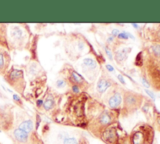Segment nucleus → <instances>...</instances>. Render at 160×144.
Masks as SVG:
<instances>
[{
    "mask_svg": "<svg viewBox=\"0 0 160 144\" xmlns=\"http://www.w3.org/2000/svg\"><path fill=\"white\" fill-rule=\"evenodd\" d=\"M54 105V101L52 98H50V97L47 98L43 103V107L46 111L50 110L51 108H52Z\"/></svg>",
    "mask_w": 160,
    "mask_h": 144,
    "instance_id": "obj_10",
    "label": "nucleus"
},
{
    "mask_svg": "<svg viewBox=\"0 0 160 144\" xmlns=\"http://www.w3.org/2000/svg\"><path fill=\"white\" fill-rule=\"evenodd\" d=\"M136 102V99L132 96H129L126 98V103L127 106H134Z\"/></svg>",
    "mask_w": 160,
    "mask_h": 144,
    "instance_id": "obj_14",
    "label": "nucleus"
},
{
    "mask_svg": "<svg viewBox=\"0 0 160 144\" xmlns=\"http://www.w3.org/2000/svg\"><path fill=\"white\" fill-rule=\"evenodd\" d=\"M102 138L108 144H115L118 141V134L114 128H109L102 133Z\"/></svg>",
    "mask_w": 160,
    "mask_h": 144,
    "instance_id": "obj_5",
    "label": "nucleus"
},
{
    "mask_svg": "<svg viewBox=\"0 0 160 144\" xmlns=\"http://www.w3.org/2000/svg\"><path fill=\"white\" fill-rule=\"evenodd\" d=\"M121 101H122V98L121 95L119 93H116L112 97L110 98L108 103L109 106L111 108H115L121 103Z\"/></svg>",
    "mask_w": 160,
    "mask_h": 144,
    "instance_id": "obj_8",
    "label": "nucleus"
},
{
    "mask_svg": "<svg viewBox=\"0 0 160 144\" xmlns=\"http://www.w3.org/2000/svg\"><path fill=\"white\" fill-rule=\"evenodd\" d=\"M41 118L40 115H38V114H36V123H35L36 130H38V128L39 127L40 124H41Z\"/></svg>",
    "mask_w": 160,
    "mask_h": 144,
    "instance_id": "obj_17",
    "label": "nucleus"
},
{
    "mask_svg": "<svg viewBox=\"0 0 160 144\" xmlns=\"http://www.w3.org/2000/svg\"><path fill=\"white\" fill-rule=\"evenodd\" d=\"M110 86V83L104 80H102L101 81H99V83H98V86H97V89L98 90L101 92L102 93L104 92L109 86Z\"/></svg>",
    "mask_w": 160,
    "mask_h": 144,
    "instance_id": "obj_9",
    "label": "nucleus"
},
{
    "mask_svg": "<svg viewBox=\"0 0 160 144\" xmlns=\"http://www.w3.org/2000/svg\"><path fill=\"white\" fill-rule=\"evenodd\" d=\"M118 80H119L121 83H125V81H124V78H123L122 76H121V75H118Z\"/></svg>",
    "mask_w": 160,
    "mask_h": 144,
    "instance_id": "obj_26",
    "label": "nucleus"
},
{
    "mask_svg": "<svg viewBox=\"0 0 160 144\" xmlns=\"http://www.w3.org/2000/svg\"><path fill=\"white\" fill-rule=\"evenodd\" d=\"M145 91H146V93L148 94V95H149V96H150V97L153 100H155V98H154V94L151 92V91H150L149 90H145Z\"/></svg>",
    "mask_w": 160,
    "mask_h": 144,
    "instance_id": "obj_23",
    "label": "nucleus"
},
{
    "mask_svg": "<svg viewBox=\"0 0 160 144\" xmlns=\"http://www.w3.org/2000/svg\"><path fill=\"white\" fill-rule=\"evenodd\" d=\"M4 79L18 93L23 94L26 88V81L24 76V72L22 69H18L12 66L4 75Z\"/></svg>",
    "mask_w": 160,
    "mask_h": 144,
    "instance_id": "obj_1",
    "label": "nucleus"
},
{
    "mask_svg": "<svg viewBox=\"0 0 160 144\" xmlns=\"http://www.w3.org/2000/svg\"><path fill=\"white\" fill-rule=\"evenodd\" d=\"M132 25H134V27H135V28H138V26H137V24H134V23H132Z\"/></svg>",
    "mask_w": 160,
    "mask_h": 144,
    "instance_id": "obj_33",
    "label": "nucleus"
},
{
    "mask_svg": "<svg viewBox=\"0 0 160 144\" xmlns=\"http://www.w3.org/2000/svg\"><path fill=\"white\" fill-rule=\"evenodd\" d=\"M154 52L160 56V46H155L153 47Z\"/></svg>",
    "mask_w": 160,
    "mask_h": 144,
    "instance_id": "obj_20",
    "label": "nucleus"
},
{
    "mask_svg": "<svg viewBox=\"0 0 160 144\" xmlns=\"http://www.w3.org/2000/svg\"><path fill=\"white\" fill-rule=\"evenodd\" d=\"M13 136L16 141L20 143L27 142L29 137V133L19 129L16 128L13 131Z\"/></svg>",
    "mask_w": 160,
    "mask_h": 144,
    "instance_id": "obj_6",
    "label": "nucleus"
},
{
    "mask_svg": "<svg viewBox=\"0 0 160 144\" xmlns=\"http://www.w3.org/2000/svg\"><path fill=\"white\" fill-rule=\"evenodd\" d=\"M118 38H122V39H128V35L126 34V33H121L119 34Z\"/></svg>",
    "mask_w": 160,
    "mask_h": 144,
    "instance_id": "obj_22",
    "label": "nucleus"
},
{
    "mask_svg": "<svg viewBox=\"0 0 160 144\" xmlns=\"http://www.w3.org/2000/svg\"><path fill=\"white\" fill-rule=\"evenodd\" d=\"M126 33V34H127V35H128V38H129V37H130V38H131V39H134V37H133V36H132V34H130V33Z\"/></svg>",
    "mask_w": 160,
    "mask_h": 144,
    "instance_id": "obj_30",
    "label": "nucleus"
},
{
    "mask_svg": "<svg viewBox=\"0 0 160 144\" xmlns=\"http://www.w3.org/2000/svg\"><path fill=\"white\" fill-rule=\"evenodd\" d=\"M83 63L85 65L91 68H94L96 67V63L95 61H94L91 58H85L83 60Z\"/></svg>",
    "mask_w": 160,
    "mask_h": 144,
    "instance_id": "obj_12",
    "label": "nucleus"
},
{
    "mask_svg": "<svg viewBox=\"0 0 160 144\" xmlns=\"http://www.w3.org/2000/svg\"><path fill=\"white\" fill-rule=\"evenodd\" d=\"M151 141L152 136L144 128L136 131L131 136L132 144H151Z\"/></svg>",
    "mask_w": 160,
    "mask_h": 144,
    "instance_id": "obj_2",
    "label": "nucleus"
},
{
    "mask_svg": "<svg viewBox=\"0 0 160 144\" xmlns=\"http://www.w3.org/2000/svg\"><path fill=\"white\" fill-rule=\"evenodd\" d=\"M34 128V124L33 121L31 120H26L23 121H22L18 126V128L28 133H29L31 132Z\"/></svg>",
    "mask_w": 160,
    "mask_h": 144,
    "instance_id": "obj_7",
    "label": "nucleus"
},
{
    "mask_svg": "<svg viewBox=\"0 0 160 144\" xmlns=\"http://www.w3.org/2000/svg\"><path fill=\"white\" fill-rule=\"evenodd\" d=\"M12 99L14 101V102L18 105L19 106H22V101L21 98L17 95V94H13L12 95Z\"/></svg>",
    "mask_w": 160,
    "mask_h": 144,
    "instance_id": "obj_15",
    "label": "nucleus"
},
{
    "mask_svg": "<svg viewBox=\"0 0 160 144\" xmlns=\"http://www.w3.org/2000/svg\"><path fill=\"white\" fill-rule=\"evenodd\" d=\"M99 122L102 125H108L111 122V117L108 114H103L99 118Z\"/></svg>",
    "mask_w": 160,
    "mask_h": 144,
    "instance_id": "obj_11",
    "label": "nucleus"
},
{
    "mask_svg": "<svg viewBox=\"0 0 160 144\" xmlns=\"http://www.w3.org/2000/svg\"><path fill=\"white\" fill-rule=\"evenodd\" d=\"M127 49V48L122 49V51H118L117 54H116V58L119 61H122L124 59L126 58V53H127V51H126Z\"/></svg>",
    "mask_w": 160,
    "mask_h": 144,
    "instance_id": "obj_13",
    "label": "nucleus"
},
{
    "mask_svg": "<svg viewBox=\"0 0 160 144\" xmlns=\"http://www.w3.org/2000/svg\"><path fill=\"white\" fill-rule=\"evenodd\" d=\"M80 144H88V143H87L86 141H81Z\"/></svg>",
    "mask_w": 160,
    "mask_h": 144,
    "instance_id": "obj_32",
    "label": "nucleus"
},
{
    "mask_svg": "<svg viewBox=\"0 0 160 144\" xmlns=\"http://www.w3.org/2000/svg\"><path fill=\"white\" fill-rule=\"evenodd\" d=\"M43 103H44V101L42 99H39L36 101V105L38 108L41 107V106L43 105Z\"/></svg>",
    "mask_w": 160,
    "mask_h": 144,
    "instance_id": "obj_21",
    "label": "nucleus"
},
{
    "mask_svg": "<svg viewBox=\"0 0 160 144\" xmlns=\"http://www.w3.org/2000/svg\"><path fill=\"white\" fill-rule=\"evenodd\" d=\"M1 133V130H0V133Z\"/></svg>",
    "mask_w": 160,
    "mask_h": 144,
    "instance_id": "obj_34",
    "label": "nucleus"
},
{
    "mask_svg": "<svg viewBox=\"0 0 160 144\" xmlns=\"http://www.w3.org/2000/svg\"><path fill=\"white\" fill-rule=\"evenodd\" d=\"M65 85V82L63 80H59L56 81V86L58 87V88H61L62 86H64Z\"/></svg>",
    "mask_w": 160,
    "mask_h": 144,
    "instance_id": "obj_19",
    "label": "nucleus"
},
{
    "mask_svg": "<svg viewBox=\"0 0 160 144\" xmlns=\"http://www.w3.org/2000/svg\"><path fill=\"white\" fill-rule=\"evenodd\" d=\"M118 33H119V30L116 29H113V30L112 31V35H114V36L118 35Z\"/></svg>",
    "mask_w": 160,
    "mask_h": 144,
    "instance_id": "obj_29",
    "label": "nucleus"
},
{
    "mask_svg": "<svg viewBox=\"0 0 160 144\" xmlns=\"http://www.w3.org/2000/svg\"><path fill=\"white\" fill-rule=\"evenodd\" d=\"M63 144H77V141L74 138H66L63 140Z\"/></svg>",
    "mask_w": 160,
    "mask_h": 144,
    "instance_id": "obj_16",
    "label": "nucleus"
},
{
    "mask_svg": "<svg viewBox=\"0 0 160 144\" xmlns=\"http://www.w3.org/2000/svg\"><path fill=\"white\" fill-rule=\"evenodd\" d=\"M10 38L11 40L15 43L21 44L26 36H25V31L21 26H13L10 30Z\"/></svg>",
    "mask_w": 160,
    "mask_h": 144,
    "instance_id": "obj_3",
    "label": "nucleus"
},
{
    "mask_svg": "<svg viewBox=\"0 0 160 144\" xmlns=\"http://www.w3.org/2000/svg\"><path fill=\"white\" fill-rule=\"evenodd\" d=\"M79 48H80V49H82V48H83V44H82V43H79Z\"/></svg>",
    "mask_w": 160,
    "mask_h": 144,
    "instance_id": "obj_31",
    "label": "nucleus"
},
{
    "mask_svg": "<svg viewBox=\"0 0 160 144\" xmlns=\"http://www.w3.org/2000/svg\"><path fill=\"white\" fill-rule=\"evenodd\" d=\"M10 55L4 48H0V74L4 75L8 71L11 62Z\"/></svg>",
    "mask_w": 160,
    "mask_h": 144,
    "instance_id": "obj_4",
    "label": "nucleus"
},
{
    "mask_svg": "<svg viewBox=\"0 0 160 144\" xmlns=\"http://www.w3.org/2000/svg\"><path fill=\"white\" fill-rule=\"evenodd\" d=\"M72 77H73L74 80L76 82H80L82 80V78L81 77V76L79 74H78L77 73H76L75 71H72Z\"/></svg>",
    "mask_w": 160,
    "mask_h": 144,
    "instance_id": "obj_18",
    "label": "nucleus"
},
{
    "mask_svg": "<svg viewBox=\"0 0 160 144\" xmlns=\"http://www.w3.org/2000/svg\"><path fill=\"white\" fill-rule=\"evenodd\" d=\"M141 82H142V83L143 84V85H144V86H146V87H148V88L149 86V83H148V81H147L146 80H144V78H141Z\"/></svg>",
    "mask_w": 160,
    "mask_h": 144,
    "instance_id": "obj_24",
    "label": "nucleus"
},
{
    "mask_svg": "<svg viewBox=\"0 0 160 144\" xmlns=\"http://www.w3.org/2000/svg\"><path fill=\"white\" fill-rule=\"evenodd\" d=\"M36 144H40V143H36Z\"/></svg>",
    "mask_w": 160,
    "mask_h": 144,
    "instance_id": "obj_35",
    "label": "nucleus"
},
{
    "mask_svg": "<svg viewBox=\"0 0 160 144\" xmlns=\"http://www.w3.org/2000/svg\"><path fill=\"white\" fill-rule=\"evenodd\" d=\"M106 68H107L109 71H112L114 70V68H113L112 66H111L110 64H107V65H106Z\"/></svg>",
    "mask_w": 160,
    "mask_h": 144,
    "instance_id": "obj_28",
    "label": "nucleus"
},
{
    "mask_svg": "<svg viewBox=\"0 0 160 144\" xmlns=\"http://www.w3.org/2000/svg\"><path fill=\"white\" fill-rule=\"evenodd\" d=\"M105 50H106V54H108V56H109V58L110 59H112V54H111V51H110L108 49H107V48H105Z\"/></svg>",
    "mask_w": 160,
    "mask_h": 144,
    "instance_id": "obj_25",
    "label": "nucleus"
},
{
    "mask_svg": "<svg viewBox=\"0 0 160 144\" xmlns=\"http://www.w3.org/2000/svg\"><path fill=\"white\" fill-rule=\"evenodd\" d=\"M72 91H73L74 92H75V93H78V92L79 91V88H78V86H76V85L73 86L72 87Z\"/></svg>",
    "mask_w": 160,
    "mask_h": 144,
    "instance_id": "obj_27",
    "label": "nucleus"
}]
</instances>
